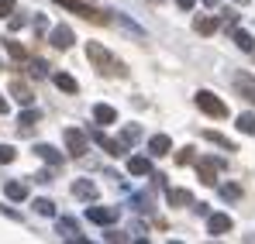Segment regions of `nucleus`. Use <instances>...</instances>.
Segmentation results:
<instances>
[{
	"mask_svg": "<svg viewBox=\"0 0 255 244\" xmlns=\"http://www.w3.org/2000/svg\"><path fill=\"white\" fill-rule=\"evenodd\" d=\"M86 59L97 66V73H100V76H125V73H128L125 66H121V62H118V59H114L100 41H86Z\"/></svg>",
	"mask_w": 255,
	"mask_h": 244,
	"instance_id": "nucleus-1",
	"label": "nucleus"
},
{
	"mask_svg": "<svg viewBox=\"0 0 255 244\" xmlns=\"http://www.w3.org/2000/svg\"><path fill=\"white\" fill-rule=\"evenodd\" d=\"M59 7H66V10H73V14H80V17H86V21H93V24H107L111 17L104 14V10H97L93 3H80V0H55Z\"/></svg>",
	"mask_w": 255,
	"mask_h": 244,
	"instance_id": "nucleus-2",
	"label": "nucleus"
},
{
	"mask_svg": "<svg viewBox=\"0 0 255 244\" xmlns=\"http://www.w3.org/2000/svg\"><path fill=\"white\" fill-rule=\"evenodd\" d=\"M197 107H200L204 114H211V117H228V103H224L221 96H214L211 89H200V93H197Z\"/></svg>",
	"mask_w": 255,
	"mask_h": 244,
	"instance_id": "nucleus-3",
	"label": "nucleus"
},
{
	"mask_svg": "<svg viewBox=\"0 0 255 244\" xmlns=\"http://www.w3.org/2000/svg\"><path fill=\"white\" fill-rule=\"evenodd\" d=\"M62 138H66V148H69V155H73V159H83V155H86L90 134H83L80 127H66V131H62Z\"/></svg>",
	"mask_w": 255,
	"mask_h": 244,
	"instance_id": "nucleus-4",
	"label": "nucleus"
},
{
	"mask_svg": "<svg viewBox=\"0 0 255 244\" xmlns=\"http://www.w3.org/2000/svg\"><path fill=\"white\" fill-rule=\"evenodd\" d=\"M224 165H228L224 159H214V155L200 159V162H197V175H200V182H204V186H214V182H217V172H221Z\"/></svg>",
	"mask_w": 255,
	"mask_h": 244,
	"instance_id": "nucleus-5",
	"label": "nucleus"
},
{
	"mask_svg": "<svg viewBox=\"0 0 255 244\" xmlns=\"http://www.w3.org/2000/svg\"><path fill=\"white\" fill-rule=\"evenodd\" d=\"M118 217H121L118 206H86V220H90V224L111 227V224H118Z\"/></svg>",
	"mask_w": 255,
	"mask_h": 244,
	"instance_id": "nucleus-6",
	"label": "nucleus"
},
{
	"mask_svg": "<svg viewBox=\"0 0 255 244\" xmlns=\"http://www.w3.org/2000/svg\"><path fill=\"white\" fill-rule=\"evenodd\" d=\"M55 231H59V238H62V241L86 244V238L80 234V227H76V220H73V217H59V220H55Z\"/></svg>",
	"mask_w": 255,
	"mask_h": 244,
	"instance_id": "nucleus-7",
	"label": "nucleus"
},
{
	"mask_svg": "<svg viewBox=\"0 0 255 244\" xmlns=\"http://www.w3.org/2000/svg\"><path fill=\"white\" fill-rule=\"evenodd\" d=\"M231 227H235V220H231L228 213H211V217H207V234H211V238H221V234H228Z\"/></svg>",
	"mask_w": 255,
	"mask_h": 244,
	"instance_id": "nucleus-8",
	"label": "nucleus"
},
{
	"mask_svg": "<svg viewBox=\"0 0 255 244\" xmlns=\"http://www.w3.org/2000/svg\"><path fill=\"white\" fill-rule=\"evenodd\" d=\"M73 196H76V200H86V203L97 200V182H90V179H76V182H73Z\"/></svg>",
	"mask_w": 255,
	"mask_h": 244,
	"instance_id": "nucleus-9",
	"label": "nucleus"
},
{
	"mask_svg": "<svg viewBox=\"0 0 255 244\" xmlns=\"http://www.w3.org/2000/svg\"><path fill=\"white\" fill-rule=\"evenodd\" d=\"M48 41H52L55 48H62V52H66V48H73V31H69L66 24H59V28H52Z\"/></svg>",
	"mask_w": 255,
	"mask_h": 244,
	"instance_id": "nucleus-10",
	"label": "nucleus"
},
{
	"mask_svg": "<svg viewBox=\"0 0 255 244\" xmlns=\"http://www.w3.org/2000/svg\"><path fill=\"white\" fill-rule=\"evenodd\" d=\"M235 86H238V93H242L245 100L255 103V80L249 76V73H235Z\"/></svg>",
	"mask_w": 255,
	"mask_h": 244,
	"instance_id": "nucleus-11",
	"label": "nucleus"
},
{
	"mask_svg": "<svg viewBox=\"0 0 255 244\" xmlns=\"http://www.w3.org/2000/svg\"><path fill=\"white\" fill-rule=\"evenodd\" d=\"M166 203L169 206H193V193L190 189H166Z\"/></svg>",
	"mask_w": 255,
	"mask_h": 244,
	"instance_id": "nucleus-12",
	"label": "nucleus"
},
{
	"mask_svg": "<svg viewBox=\"0 0 255 244\" xmlns=\"http://www.w3.org/2000/svg\"><path fill=\"white\" fill-rule=\"evenodd\" d=\"M35 155H38L42 162H48L52 168H59V165H62V155H59L52 145H35Z\"/></svg>",
	"mask_w": 255,
	"mask_h": 244,
	"instance_id": "nucleus-13",
	"label": "nucleus"
},
{
	"mask_svg": "<svg viewBox=\"0 0 255 244\" xmlns=\"http://www.w3.org/2000/svg\"><path fill=\"white\" fill-rule=\"evenodd\" d=\"M3 196L14 200V203H21V200H28V186L24 182H3Z\"/></svg>",
	"mask_w": 255,
	"mask_h": 244,
	"instance_id": "nucleus-14",
	"label": "nucleus"
},
{
	"mask_svg": "<svg viewBox=\"0 0 255 244\" xmlns=\"http://www.w3.org/2000/svg\"><path fill=\"white\" fill-rule=\"evenodd\" d=\"M10 93H14V100H17V103H24V107L35 100V93H31V89H28L21 80H10Z\"/></svg>",
	"mask_w": 255,
	"mask_h": 244,
	"instance_id": "nucleus-15",
	"label": "nucleus"
},
{
	"mask_svg": "<svg viewBox=\"0 0 255 244\" xmlns=\"http://www.w3.org/2000/svg\"><path fill=\"white\" fill-rule=\"evenodd\" d=\"M93 121L97 124H114L118 121V110L107 107V103H97V107H93Z\"/></svg>",
	"mask_w": 255,
	"mask_h": 244,
	"instance_id": "nucleus-16",
	"label": "nucleus"
},
{
	"mask_svg": "<svg viewBox=\"0 0 255 244\" xmlns=\"http://www.w3.org/2000/svg\"><path fill=\"white\" fill-rule=\"evenodd\" d=\"M128 172H131V175H148V172H152V162H148L145 155H134V159H128Z\"/></svg>",
	"mask_w": 255,
	"mask_h": 244,
	"instance_id": "nucleus-17",
	"label": "nucleus"
},
{
	"mask_svg": "<svg viewBox=\"0 0 255 244\" xmlns=\"http://www.w3.org/2000/svg\"><path fill=\"white\" fill-rule=\"evenodd\" d=\"M204 141H211V145L224 148V152H238V145H235V141H228V138H224V134H217V131H204Z\"/></svg>",
	"mask_w": 255,
	"mask_h": 244,
	"instance_id": "nucleus-18",
	"label": "nucleus"
},
{
	"mask_svg": "<svg viewBox=\"0 0 255 244\" xmlns=\"http://www.w3.org/2000/svg\"><path fill=\"white\" fill-rule=\"evenodd\" d=\"M52 82H55V86H59L62 93H76V89H80V82L73 80L69 73H55V76H52Z\"/></svg>",
	"mask_w": 255,
	"mask_h": 244,
	"instance_id": "nucleus-19",
	"label": "nucleus"
},
{
	"mask_svg": "<svg viewBox=\"0 0 255 244\" xmlns=\"http://www.w3.org/2000/svg\"><path fill=\"white\" fill-rule=\"evenodd\" d=\"M169 148H172V141L166 134H155V138L148 141V152H152V155H169Z\"/></svg>",
	"mask_w": 255,
	"mask_h": 244,
	"instance_id": "nucleus-20",
	"label": "nucleus"
},
{
	"mask_svg": "<svg viewBox=\"0 0 255 244\" xmlns=\"http://www.w3.org/2000/svg\"><path fill=\"white\" fill-rule=\"evenodd\" d=\"M193 28H197L200 35H214V31L221 28V21H217V17H197V24H193Z\"/></svg>",
	"mask_w": 255,
	"mask_h": 244,
	"instance_id": "nucleus-21",
	"label": "nucleus"
},
{
	"mask_svg": "<svg viewBox=\"0 0 255 244\" xmlns=\"http://www.w3.org/2000/svg\"><path fill=\"white\" fill-rule=\"evenodd\" d=\"M235 45H238L242 52H255V38L249 35V31H242V28L235 31Z\"/></svg>",
	"mask_w": 255,
	"mask_h": 244,
	"instance_id": "nucleus-22",
	"label": "nucleus"
},
{
	"mask_svg": "<svg viewBox=\"0 0 255 244\" xmlns=\"http://www.w3.org/2000/svg\"><path fill=\"white\" fill-rule=\"evenodd\" d=\"M3 48H7V55H10V59H17V62H24V59H28V52H24V45H17V41H3Z\"/></svg>",
	"mask_w": 255,
	"mask_h": 244,
	"instance_id": "nucleus-23",
	"label": "nucleus"
},
{
	"mask_svg": "<svg viewBox=\"0 0 255 244\" xmlns=\"http://www.w3.org/2000/svg\"><path fill=\"white\" fill-rule=\"evenodd\" d=\"M38 121H42V110H24L21 114V131H31Z\"/></svg>",
	"mask_w": 255,
	"mask_h": 244,
	"instance_id": "nucleus-24",
	"label": "nucleus"
},
{
	"mask_svg": "<svg viewBox=\"0 0 255 244\" xmlns=\"http://www.w3.org/2000/svg\"><path fill=\"white\" fill-rule=\"evenodd\" d=\"M138 138H141V127H138V124H128L125 127V134H121V145H134V141H138Z\"/></svg>",
	"mask_w": 255,
	"mask_h": 244,
	"instance_id": "nucleus-25",
	"label": "nucleus"
},
{
	"mask_svg": "<svg viewBox=\"0 0 255 244\" xmlns=\"http://www.w3.org/2000/svg\"><path fill=\"white\" fill-rule=\"evenodd\" d=\"M221 200H242V186L224 182V186H221Z\"/></svg>",
	"mask_w": 255,
	"mask_h": 244,
	"instance_id": "nucleus-26",
	"label": "nucleus"
},
{
	"mask_svg": "<svg viewBox=\"0 0 255 244\" xmlns=\"http://www.w3.org/2000/svg\"><path fill=\"white\" fill-rule=\"evenodd\" d=\"M238 131L242 134H255V114H242L238 117Z\"/></svg>",
	"mask_w": 255,
	"mask_h": 244,
	"instance_id": "nucleus-27",
	"label": "nucleus"
},
{
	"mask_svg": "<svg viewBox=\"0 0 255 244\" xmlns=\"http://www.w3.org/2000/svg\"><path fill=\"white\" fill-rule=\"evenodd\" d=\"M35 210H38L42 217H55V203H52V200H35Z\"/></svg>",
	"mask_w": 255,
	"mask_h": 244,
	"instance_id": "nucleus-28",
	"label": "nucleus"
},
{
	"mask_svg": "<svg viewBox=\"0 0 255 244\" xmlns=\"http://www.w3.org/2000/svg\"><path fill=\"white\" fill-rule=\"evenodd\" d=\"M14 155H17V152H14L10 145H0V165H10V162H14Z\"/></svg>",
	"mask_w": 255,
	"mask_h": 244,
	"instance_id": "nucleus-29",
	"label": "nucleus"
},
{
	"mask_svg": "<svg viewBox=\"0 0 255 244\" xmlns=\"http://www.w3.org/2000/svg\"><path fill=\"white\" fill-rule=\"evenodd\" d=\"M14 7H17V0H0V17L14 14Z\"/></svg>",
	"mask_w": 255,
	"mask_h": 244,
	"instance_id": "nucleus-30",
	"label": "nucleus"
},
{
	"mask_svg": "<svg viewBox=\"0 0 255 244\" xmlns=\"http://www.w3.org/2000/svg\"><path fill=\"white\" fill-rule=\"evenodd\" d=\"M45 69H48V66H45L42 59H35V62H31V69H28V73H31V76H45Z\"/></svg>",
	"mask_w": 255,
	"mask_h": 244,
	"instance_id": "nucleus-31",
	"label": "nucleus"
},
{
	"mask_svg": "<svg viewBox=\"0 0 255 244\" xmlns=\"http://www.w3.org/2000/svg\"><path fill=\"white\" fill-rule=\"evenodd\" d=\"M190 159H193V148H183V152H179V159H176V162H179V165H186V162H190Z\"/></svg>",
	"mask_w": 255,
	"mask_h": 244,
	"instance_id": "nucleus-32",
	"label": "nucleus"
},
{
	"mask_svg": "<svg viewBox=\"0 0 255 244\" xmlns=\"http://www.w3.org/2000/svg\"><path fill=\"white\" fill-rule=\"evenodd\" d=\"M104 241H128V238H125V234H118V231H107Z\"/></svg>",
	"mask_w": 255,
	"mask_h": 244,
	"instance_id": "nucleus-33",
	"label": "nucleus"
},
{
	"mask_svg": "<svg viewBox=\"0 0 255 244\" xmlns=\"http://www.w3.org/2000/svg\"><path fill=\"white\" fill-rule=\"evenodd\" d=\"M193 210H197L200 217H211V206H207V203H193Z\"/></svg>",
	"mask_w": 255,
	"mask_h": 244,
	"instance_id": "nucleus-34",
	"label": "nucleus"
},
{
	"mask_svg": "<svg viewBox=\"0 0 255 244\" xmlns=\"http://www.w3.org/2000/svg\"><path fill=\"white\" fill-rule=\"evenodd\" d=\"M10 31H17V28H24V17H10V24H7Z\"/></svg>",
	"mask_w": 255,
	"mask_h": 244,
	"instance_id": "nucleus-35",
	"label": "nucleus"
},
{
	"mask_svg": "<svg viewBox=\"0 0 255 244\" xmlns=\"http://www.w3.org/2000/svg\"><path fill=\"white\" fill-rule=\"evenodd\" d=\"M176 3H179V10H190V7H193L197 0H176Z\"/></svg>",
	"mask_w": 255,
	"mask_h": 244,
	"instance_id": "nucleus-36",
	"label": "nucleus"
},
{
	"mask_svg": "<svg viewBox=\"0 0 255 244\" xmlns=\"http://www.w3.org/2000/svg\"><path fill=\"white\" fill-rule=\"evenodd\" d=\"M0 114H7V103H3V100H0Z\"/></svg>",
	"mask_w": 255,
	"mask_h": 244,
	"instance_id": "nucleus-37",
	"label": "nucleus"
},
{
	"mask_svg": "<svg viewBox=\"0 0 255 244\" xmlns=\"http://www.w3.org/2000/svg\"><path fill=\"white\" fill-rule=\"evenodd\" d=\"M204 3H207V7H214V3H217V0H204Z\"/></svg>",
	"mask_w": 255,
	"mask_h": 244,
	"instance_id": "nucleus-38",
	"label": "nucleus"
},
{
	"mask_svg": "<svg viewBox=\"0 0 255 244\" xmlns=\"http://www.w3.org/2000/svg\"><path fill=\"white\" fill-rule=\"evenodd\" d=\"M148 3H162V0H148Z\"/></svg>",
	"mask_w": 255,
	"mask_h": 244,
	"instance_id": "nucleus-39",
	"label": "nucleus"
},
{
	"mask_svg": "<svg viewBox=\"0 0 255 244\" xmlns=\"http://www.w3.org/2000/svg\"><path fill=\"white\" fill-rule=\"evenodd\" d=\"M238 3H245V0H238Z\"/></svg>",
	"mask_w": 255,
	"mask_h": 244,
	"instance_id": "nucleus-40",
	"label": "nucleus"
}]
</instances>
